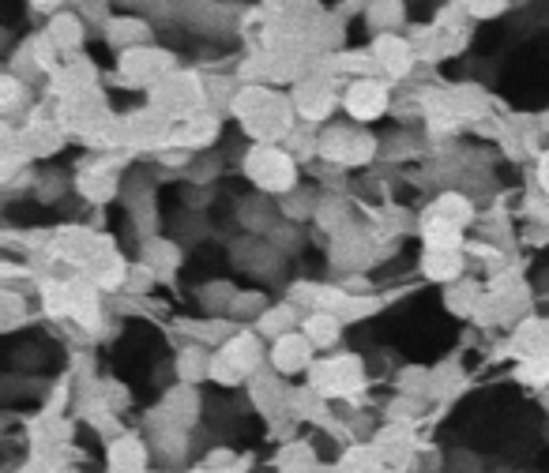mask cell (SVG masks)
Instances as JSON below:
<instances>
[{"label":"cell","instance_id":"6da1fadb","mask_svg":"<svg viewBox=\"0 0 549 473\" xmlns=\"http://www.w3.org/2000/svg\"><path fill=\"white\" fill-rule=\"evenodd\" d=\"M249 177L260 188H271V192H286L294 184V162L279 151H256L249 158Z\"/></svg>","mask_w":549,"mask_h":473},{"label":"cell","instance_id":"7a4b0ae2","mask_svg":"<svg viewBox=\"0 0 549 473\" xmlns=\"http://www.w3.org/2000/svg\"><path fill=\"white\" fill-rule=\"evenodd\" d=\"M384 106H388V91H384L380 83H373V79H361V83H354L350 94H346V109H350L354 117H361V121L380 117Z\"/></svg>","mask_w":549,"mask_h":473},{"label":"cell","instance_id":"3957f363","mask_svg":"<svg viewBox=\"0 0 549 473\" xmlns=\"http://www.w3.org/2000/svg\"><path fill=\"white\" fill-rule=\"evenodd\" d=\"M309 350H313V342H309V335H283L275 338V350H271V361H275V368L279 372H301V368L309 365Z\"/></svg>","mask_w":549,"mask_h":473},{"label":"cell","instance_id":"277c9868","mask_svg":"<svg viewBox=\"0 0 549 473\" xmlns=\"http://www.w3.org/2000/svg\"><path fill=\"white\" fill-rule=\"evenodd\" d=\"M373 61H377L384 72L403 76V72L410 68V46L403 42V38H395V34H380L377 49H373Z\"/></svg>","mask_w":549,"mask_h":473},{"label":"cell","instance_id":"5b68a950","mask_svg":"<svg viewBox=\"0 0 549 473\" xmlns=\"http://www.w3.org/2000/svg\"><path fill=\"white\" fill-rule=\"evenodd\" d=\"M365 19H369V27L380 34H392L399 23H403V0H373L369 4V12H365Z\"/></svg>","mask_w":549,"mask_h":473},{"label":"cell","instance_id":"8992f818","mask_svg":"<svg viewBox=\"0 0 549 473\" xmlns=\"http://www.w3.org/2000/svg\"><path fill=\"white\" fill-rule=\"evenodd\" d=\"M49 42L57 49H76L79 42H83V23H79L76 16L61 12V16L49 23Z\"/></svg>","mask_w":549,"mask_h":473},{"label":"cell","instance_id":"52a82bcc","mask_svg":"<svg viewBox=\"0 0 549 473\" xmlns=\"http://www.w3.org/2000/svg\"><path fill=\"white\" fill-rule=\"evenodd\" d=\"M425 275L448 282V278L459 275V256H455L452 248H429V256H425Z\"/></svg>","mask_w":549,"mask_h":473},{"label":"cell","instance_id":"ba28073f","mask_svg":"<svg viewBox=\"0 0 549 473\" xmlns=\"http://www.w3.org/2000/svg\"><path fill=\"white\" fill-rule=\"evenodd\" d=\"M305 335H309L313 346H331V342L339 338V320H335L331 312H316V316H309V323H305Z\"/></svg>","mask_w":549,"mask_h":473},{"label":"cell","instance_id":"9c48e42d","mask_svg":"<svg viewBox=\"0 0 549 473\" xmlns=\"http://www.w3.org/2000/svg\"><path fill=\"white\" fill-rule=\"evenodd\" d=\"M538 181H542V188L549 192V154H542V162H538Z\"/></svg>","mask_w":549,"mask_h":473},{"label":"cell","instance_id":"30bf717a","mask_svg":"<svg viewBox=\"0 0 549 473\" xmlns=\"http://www.w3.org/2000/svg\"><path fill=\"white\" fill-rule=\"evenodd\" d=\"M31 4H42V8H46V4H57V0H31Z\"/></svg>","mask_w":549,"mask_h":473}]
</instances>
